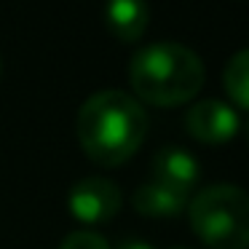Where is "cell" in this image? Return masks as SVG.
Returning <instances> with one entry per match:
<instances>
[{
	"mask_svg": "<svg viewBox=\"0 0 249 249\" xmlns=\"http://www.w3.org/2000/svg\"><path fill=\"white\" fill-rule=\"evenodd\" d=\"M185 129L204 145H225L238 134L241 118L222 99H201L185 115Z\"/></svg>",
	"mask_w": 249,
	"mask_h": 249,
	"instance_id": "5",
	"label": "cell"
},
{
	"mask_svg": "<svg viewBox=\"0 0 249 249\" xmlns=\"http://www.w3.org/2000/svg\"><path fill=\"white\" fill-rule=\"evenodd\" d=\"M129 81L137 99L156 107H177L204 89V62L182 43H150L129 62Z\"/></svg>",
	"mask_w": 249,
	"mask_h": 249,
	"instance_id": "2",
	"label": "cell"
},
{
	"mask_svg": "<svg viewBox=\"0 0 249 249\" xmlns=\"http://www.w3.org/2000/svg\"><path fill=\"white\" fill-rule=\"evenodd\" d=\"M115 249H153L147 241H140V238H126V241H121Z\"/></svg>",
	"mask_w": 249,
	"mask_h": 249,
	"instance_id": "11",
	"label": "cell"
},
{
	"mask_svg": "<svg viewBox=\"0 0 249 249\" xmlns=\"http://www.w3.org/2000/svg\"><path fill=\"white\" fill-rule=\"evenodd\" d=\"M59 249H110V244L94 231H75L70 236H65Z\"/></svg>",
	"mask_w": 249,
	"mask_h": 249,
	"instance_id": "10",
	"label": "cell"
},
{
	"mask_svg": "<svg viewBox=\"0 0 249 249\" xmlns=\"http://www.w3.org/2000/svg\"><path fill=\"white\" fill-rule=\"evenodd\" d=\"M75 134L94 163L118 166L142 147L147 137V113L140 99L126 91H97L78 110Z\"/></svg>",
	"mask_w": 249,
	"mask_h": 249,
	"instance_id": "1",
	"label": "cell"
},
{
	"mask_svg": "<svg viewBox=\"0 0 249 249\" xmlns=\"http://www.w3.org/2000/svg\"><path fill=\"white\" fill-rule=\"evenodd\" d=\"M222 86L238 107L249 110V49L233 54L222 72Z\"/></svg>",
	"mask_w": 249,
	"mask_h": 249,
	"instance_id": "9",
	"label": "cell"
},
{
	"mask_svg": "<svg viewBox=\"0 0 249 249\" xmlns=\"http://www.w3.org/2000/svg\"><path fill=\"white\" fill-rule=\"evenodd\" d=\"M190 228L209 249H249V190L209 185L188 206Z\"/></svg>",
	"mask_w": 249,
	"mask_h": 249,
	"instance_id": "3",
	"label": "cell"
},
{
	"mask_svg": "<svg viewBox=\"0 0 249 249\" xmlns=\"http://www.w3.org/2000/svg\"><path fill=\"white\" fill-rule=\"evenodd\" d=\"M153 179L174 190L190 193L201 179V166L193 153L182 150V147H163L153 158Z\"/></svg>",
	"mask_w": 249,
	"mask_h": 249,
	"instance_id": "6",
	"label": "cell"
},
{
	"mask_svg": "<svg viewBox=\"0 0 249 249\" xmlns=\"http://www.w3.org/2000/svg\"><path fill=\"white\" fill-rule=\"evenodd\" d=\"M169 249H182V247H169Z\"/></svg>",
	"mask_w": 249,
	"mask_h": 249,
	"instance_id": "13",
	"label": "cell"
},
{
	"mask_svg": "<svg viewBox=\"0 0 249 249\" xmlns=\"http://www.w3.org/2000/svg\"><path fill=\"white\" fill-rule=\"evenodd\" d=\"M105 24L121 43H134L150 24V6L147 0H107Z\"/></svg>",
	"mask_w": 249,
	"mask_h": 249,
	"instance_id": "7",
	"label": "cell"
},
{
	"mask_svg": "<svg viewBox=\"0 0 249 249\" xmlns=\"http://www.w3.org/2000/svg\"><path fill=\"white\" fill-rule=\"evenodd\" d=\"M67 206L83 225H105L121 212V190L107 177H83L70 188Z\"/></svg>",
	"mask_w": 249,
	"mask_h": 249,
	"instance_id": "4",
	"label": "cell"
},
{
	"mask_svg": "<svg viewBox=\"0 0 249 249\" xmlns=\"http://www.w3.org/2000/svg\"><path fill=\"white\" fill-rule=\"evenodd\" d=\"M241 129H244V134H247V142H249V118L241 124Z\"/></svg>",
	"mask_w": 249,
	"mask_h": 249,
	"instance_id": "12",
	"label": "cell"
},
{
	"mask_svg": "<svg viewBox=\"0 0 249 249\" xmlns=\"http://www.w3.org/2000/svg\"><path fill=\"white\" fill-rule=\"evenodd\" d=\"M0 70H3V65H0Z\"/></svg>",
	"mask_w": 249,
	"mask_h": 249,
	"instance_id": "14",
	"label": "cell"
},
{
	"mask_svg": "<svg viewBox=\"0 0 249 249\" xmlns=\"http://www.w3.org/2000/svg\"><path fill=\"white\" fill-rule=\"evenodd\" d=\"M131 204L145 217H174L188 206V193L174 190L163 182H156V179H147L134 190Z\"/></svg>",
	"mask_w": 249,
	"mask_h": 249,
	"instance_id": "8",
	"label": "cell"
}]
</instances>
